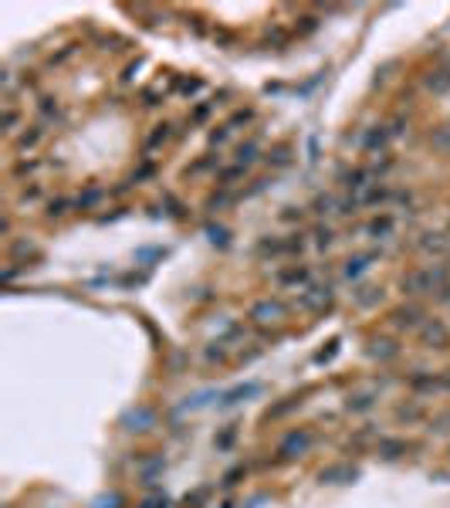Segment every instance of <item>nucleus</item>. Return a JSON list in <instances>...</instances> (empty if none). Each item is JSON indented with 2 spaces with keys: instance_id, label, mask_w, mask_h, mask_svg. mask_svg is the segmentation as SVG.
Returning a JSON list of instances; mask_svg holds the SVG:
<instances>
[{
  "instance_id": "obj_1",
  "label": "nucleus",
  "mask_w": 450,
  "mask_h": 508,
  "mask_svg": "<svg viewBox=\"0 0 450 508\" xmlns=\"http://www.w3.org/2000/svg\"><path fill=\"white\" fill-rule=\"evenodd\" d=\"M166 136H169V126H156V132H152V136H149V143H146V149H152L156 143H163Z\"/></svg>"
}]
</instances>
